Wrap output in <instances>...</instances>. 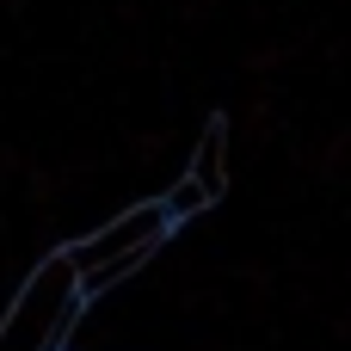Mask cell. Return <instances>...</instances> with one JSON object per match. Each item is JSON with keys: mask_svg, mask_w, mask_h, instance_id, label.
I'll return each instance as SVG.
<instances>
[{"mask_svg": "<svg viewBox=\"0 0 351 351\" xmlns=\"http://www.w3.org/2000/svg\"><path fill=\"white\" fill-rule=\"evenodd\" d=\"M167 234H173V222H167V210H160V197H154V204H136V210L111 216V222L93 228L86 241L62 247V259H68V271H74V284H80V302H93L99 290L123 284L142 259H154V247H160Z\"/></svg>", "mask_w": 351, "mask_h": 351, "instance_id": "cell-1", "label": "cell"}, {"mask_svg": "<svg viewBox=\"0 0 351 351\" xmlns=\"http://www.w3.org/2000/svg\"><path fill=\"white\" fill-rule=\"evenodd\" d=\"M80 315H86L80 284H74L68 259L49 253L25 278V290L6 302V315H0V351H68Z\"/></svg>", "mask_w": 351, "mask_h": 351, "instance_id": "cell-2", "label": "cell"}, {"mask_svg": "<svg viewBox=\"0 0 351 351\" xmlns=\"http://www.w3.org/2000/svg\"><path fill=\"white\" fill-rule=\"evenodd\" d=\"M185 179H197L210 204L228 191V123H210V130H204V142H197V160H191V173H185Z\"/></svg>", "mask_w": 351, "mask_h": 351, "instance_id": "cell-3", "label": "cell"}, {"mask_svg": "<svg viewBox=\"0 0 351 351\" xmlns=\"http://www.w3.org/2000/svg\"><path fill=\"white\" fill-rule=\"evenodd\" d=\"M160 210H167V222L179 228L185 216H197V210H210V197H204V185H197V179H179V185H173V191L160 197Z\"/></svg>", "mask_w": 351, "mask_h": 351, "instance_id": "cell-4", "label": "cell"}]
</instances>
